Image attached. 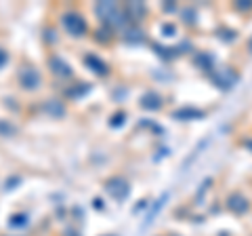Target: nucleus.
Segmentation results:
<instances>
[{"mask_svg": "<svg viewBox=\"0 0 252 236\" xmlns=\"http://www.w3.org/2000/svg\"><path fill=\"white\" fill-rule=\"evenodd\" d=\"M91 91V84H80V89H69L67 91V95L69 97H82V95H86V93H89Z\"/></svg>", "mask_w": 252, "mask_h": 236, "instance_id": "nucleus-16", "label": "nucleus"}, {"mask_svg": "<svg viewBox=\"0 0 252 236\" xmlns=\"http://www.w3.org/2000/svg\"><path fill=\"white\" fill-rule=\"evenodd\" d=\"M65 236H80V234L74 232V230H67V232H65Z\"/></svg>", "mask_w": 252, "mask_h": 236, "instance_id": "nucleus-25", "label": "nucleus"}, {"mask_svg": "<svg viewBox=\"0 0 252 236\" xmlns=\"http://www.w3.org/2000/svg\"><path fill=\"white\" fill-rule=\"evenodd\" d=\"M49 68H51V72L55 76H59V78H69L72 76V66H69L63 57H59V55H53V57L49 59Z\"/></svg>", "mask_w": 252, "mask_h": 236, "instance_id": "nucleus-5", "label": "nucleus"}, {"mask_svg": "<svg viewBox=\"0 0 252 236\" xmlns=\"http://www.w3.org/2000/svg\"><path fill=\"white\" fill-rule=\"evenodd\" d=\"M61 23L67 30V34L74 38H82L86 34V21L80 13H63Z\"/></svg>", "mask_w": 252, "mask_h": 236, "instance_id": "nucleus-2", "label": "nucleus"}, {"mask_svg": "<svg viewBox=\"0 0 252 236\" xmlns=\"http://www.w3.org/2000/svg\"><path fill=\"white\" fill-rule=\"evenodd\" d=\"M227 207H229V211H233V213H244V211L248 209V200L244 198L242 194L235 192L227 198Z\"/></svg>", "mask_w": 252, "mask_h": 236, "instance_id": "nucleus-10", "label": "nucleus"}, {"mask_svg": "<svg viewBox=\"0 0 252 236\" xmlns=\"http://www.w3.org/2000/svg\"><path fill=\"white\" fill-rule=\"evenodd\" d=\"M141 108L149 110V112H154V110H160V108H162V97H160V93H156V91L143 93V95H141Z\"/></svg>", "mask_w": 252, "mask_h": 236, "instance_id": "nucleus-7", "label": "nucleus"}, {"mask_svg": "<svg viewBox=\"0 0 252 236\" xmlns=\"http://www.w3.org/2000/svg\"><path fill=\"white\" fill-rule=\"evenodd\" d=\"M15 133H17V127H15L13 122L2 120V118H0V137H13Z\"/></svg>", "mask_w": 252, "mask_h": 236, "instance_id": "nucleus-14", "label": "nucleus"}, {"mask_svg": "<svg viewBox=\"0 0 252 236\" xmlns=\"http://www.w3.org/2000/svg\"><path fill=\"white\" fill-rule=\"evenodd\" d=\"M204 112L202 110H195V108H181V110H175L172 112V118L177 120H193V118H202Z\"/></svg>", "mask_w": 252, "mask_h": 236, "instance_id": "nucleus-11", "label": "nucleus"}, {"mask_svg": "<svg viewBox=\"0 0 252 236\" xmlns=\"http://www.w3.org/2000/svg\"><path fill=\"white\" fill-rule=\"evenodd\" d=\"M162 32L170 36V34H175V28H172V26H162Z\"/></svg>", "mask_w": 252, "mask_h": 236, "instance_id": "nucleus-21", "label": "nucleus"}, {"mask_svg": "<svg viewBox=\"0 0 252 236\" xmlns=\"http://www.w3.org/2000/svg\"><path fill=\"white\" fill-rule=\"evenodd\" d=\"M124 11H126V15H128V19L137 21L145 15V6H143V2H126Z\"/></svg>", "mask_w": 252, "mask_h": 236, "instance_id": "nucleus-12", "label": "nucleus"}, {"mask_svg": "<svg viewBox=\"0 0 252 236\" xmlns=\"http://www.w3.org/2000/svg\"><path fill=\"white\" fill-rule=\"evenodd\" d=\"M235 6H238V9H252V2H250V0H246V4H242V0H240Z\"/></svg>", "mask_w": 252, "mask_h": 236, "instance_id": "nucleus-22", "label": "nucleus"}, {"mask_svg": "<svg viewBox=\"0 0 252 236\" xmlns=\"http://www.w3.org/2000/svg\"><path fill=\"white\" fill-rule=\"evenodd\" d=\"M97 40L99 42H109V40H112V30H109V28H101V30H97Z\"/></svg>", "mask_w": 252, "mask_h": 236, "instance_id": "nucleus-18", "label": "nucleus"}, {"mask_svg": "<svg viewBox=\"0 0 252 236\" xmlns=\"http://www.w3.org/2000/svg\"><path fill=\"white\" fill-rule=\"evenodd\" d=\"M124 120H126V112H116L112 118H109V124H112L114 129H118V127H122Z\"/></svg>", "mask_w": 252, "mask_h": 236, "instance_id": "nucleus-17", "label": "nucleus"}, {"mask_svg": "<svg viewBox=\"0 0 252 236\" xmlns=\"http://www.w3.org/2000/svg\"><path fill=\"white\" fill-rule=\"evenodd\" d=\"M105 192L112 196L114 200H124L126 196L130 194V184L126 182L124 177L116 175V177H112V179H107L105 182Z\"/></svg>", "mask_w": 252, "mask_h": 236, "instance_id": "nucleus-3", "label": "nucleus"}, {"mask_svg": "<svg viewBox=\"0 0 252 236\" xmlns=\"http://www.w3.org/2000/svg\"><path fill=\"white\" fill-rule=\"evenodd\" d=\"M21 182L19 177H11V179H6L4 182V190H15V186H17Z\"/></svg>", "mask_w": 252, "mask_h": 236, "instance_id": "nucleus-19", "label": "nucleus"}, {"mask_svg": "<svg viewBox=\"0 0 252 236\" xmlns=\"http://www.w3.org/2000/svg\"><path fill=\"white\" fill-rule=\"evenodd\" d=\"M94 13L97 17L103 21V26L114 30V28H124L128 23V15L122 9L118 2H112V0H101V2L94 4Z\"/></svg>", "mask_w": 252, "mask_h": 236, "instance_id": "nucleus-1", "label": "nucleus"}, {"mask_svg": "<svg viewBox=\"0 0 252 236\" xmlns=\"http://www.w3.org/2000/svg\"><path fill=\"white\" fill-rule=\"evenodd\" d=\"M94 207H97V209H103V202H101V198H94Z\"/></svg>", "mask_w": 252, "mask_h": 236, "instance_id": "nucleus-24", "label": "nucleus"}, {"mask_svg": "<svg viewBox=\"0 0 252 236\" xmlns=\"http://www.w3.org/2000/svg\"><path fill=\"white\" fill-rule=\"evenodd\" d=\"M166 200H168V192H166V194H164V196H162V198H160V200H158V202H156V207L152 209V213H149V215H147V219H145V224H143V228H147L149 224H152V222H154V217L158 215V211H160V209L164 207V202H166Z\"/></svg>", "mask_w": 252, "mask_h": 236, "instance_id": "nucleus-15", "label": "nucleus"}, {"mask_svg": "<svg viewBox=\"0 0 252 236\" xmlns=\"http://www.w3.org/2000/svg\"><path fill=\"white\" fill-rule=\"evenodd\" d=\"M42 112L49 114L51 118H63L65 116V106H63L61 101H57V99H49L42 106Z\"/></svg>", "mask_w": 252, "mask_h": 236, "instance_id": "nucleus-8", "label": "nucleus"}, {"mask_svg": "<svg viewBox=\"0 0 252 236\" xmlns=\"http://www.w3.org/2000/svg\"><path fill=\"white\" fill-rule=\"evenodd\" d=\"M143 40H145V34H143V30H141V28H137V26H126L124 28V42L139 44Z\"/></svg>", "mask_w": 252, "mask_h": 236, "instance_id": "nucleus-9", "label": "nucleus"}, {"mask_svg": "<svg viewBox=\"0 0 252 236\" xmlns=\"http://www.w3.org/2000/svg\"><path fill=\"white\" fill-rule=\"evenodd\" d=\"M6 61H9V53H6L2 46H0V68H4V66H6Z\"/></svg>", "mask_w": 252, "mask_h": 236, "instance_id": "nucleus-20", "label": "nucleus"}, {"mask_svg": "<svg viewBox=\"0 0 252 236\" xmlns=\"http://www.w3.org/2000/svg\"><path fill=\"white\" fill-rule=\"evenodd\" d=\"M84 66L97 76H107L109 74V66L101 57H97V55H93V53H89L84 57Z\"/></svg>", "mask_w": 252, "mask_h": 236, "instance_id": "nucleus-6", "label": "nucleus"}, {"mask_svg": "<svg viewBox=\"0 0 252 236\" xmlns=\"http://www.w3.org/2000/svg\"><path fill=\"white\" fill-rule=\"evenodd\" d=\"M42 82V76L36 68H21L19 70V84L26 91H36Z\"/></svg>", "mask_w": 252, "mask_h": 236, "instance_id": "nucleus-4", "label": "nucleus"}, {"mask_svg": "<svg viewBox=\"0 0 252 236\" xmlns=\"http://www.w3.org/2000/svg\"><path fill=\"white\" fill-rule=\"evenodd\" d=\"M46 42H55V32H53V30L46 32Z\"/></svg>", "mask_w": 252, "mask_h": 236, "instance_id": "nucleus-23", "label": "nucleus"}, {"mask_svg": "<svg viewBox=\"0 0 252 236\" xmlns=\"http://www.w3.org/2000/svg\"><path fill=\"white\" fill-rule=\"evenodd\" d=\"M30 224V217L26 213H13L9 217V226L15 228V230H21V228H26Z\"/></svg>", "mask_w": 252, "mask_h": 236, "instance_id": "nucleus-13", "label": "nucleus"}]
</instances>
